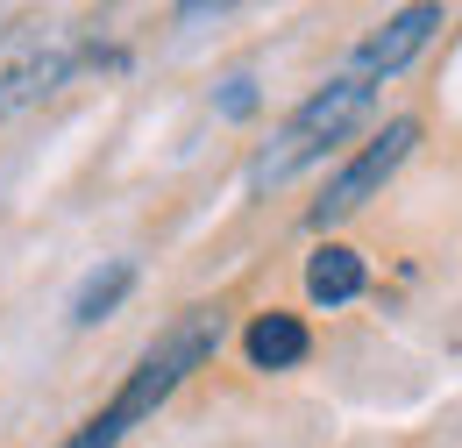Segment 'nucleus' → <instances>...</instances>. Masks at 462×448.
I'll use <instances>...</instances> for the list:
<instances>
[{
	"label": "nucleus",
	"instance_id": "f257e3e1",
	"mask_svg": "<svg viewBox=\"0 0 462 448\" xmlns=\"http://www.w3.org/2000/svg\"><path fill=\"white\" fill-rule=\"evenodd\" d=\"M377 107V86L370 79H356V71H335L313 100H299V107L285 114V128L256 150V164H249V185L256 192H271V185H291L306 164H320L335 143H342L348 128L363 121V114Z\"/></svg>",
	"mask_w": 462,
	"mask_h": 448
},
{
	"label": "nucleus",
	"instance_id": "f03ea898",
	"mask_svg": "<svg viewBox=\"0 0 462 448\" xmlns=\"http://www.w3.org/2000/svg\"><path fill=\"white\" fill-rule=\"evenodd\" d=\"M221 335H228L221 306H185L171 328H164V335L135 356V370L121 378V392L107 398L100 413H107L121 434H128V427H135V420H150V413H157V406H164V398H171L178 385L199 370V363H214V356H221Z\"/></svg>",
	"mask_w": 462,
	"mask_h": 448
},
{
	"label": "nucleus",
	"instance_id": "7ed1b4c3",
	"mask_svg": "<svg viewBox=\"0 0 462 448\" xmlns=\"http://www.w3.org/2000/svg\"><path fill=\"white\" fill-rule=\"evenodd\" d=\"M412 143H420V121H412V114L384 121V135H370V143H363V150H356V157H348L335 178H328V192L306 207V228H313V235H328L335 221L363 214V207H370V200H377V192L399 178V164L412 157Z\"/></svg>",
	"mask_w": 462,
	"mask_h": 448
},
{
	"label": "nucleus",
	"instance_id": "20e7f679",
	"mask_svg": "<svg viewBox=\"0 0 462 448\" xmlns=\"http://www.w3.org/2000/svg\"><path fill=\"white\" fill-rule=\"evenodd\" d=\"M434 29H441V7H399V14H384L356 51H348L342 71H356V79H370V86H384L392 71H405L412 57L434 43Z\"/></svg>",
	"mask_w": 462,
	"mask_h": 448
},
{
	"label": "nucleus",
	"instance_id": "39448f33",
	"mask_svg": "<svg viewBox=\"0 0 462 448\" xmlns=\"http://www.w3.org/2000/svg\"><path fill=\"white\" fill-rule=\"evenodd\" d=\"M79 43H64V36H51V43H36V51H22L7 71H0V121H22V114L36 107V100H51L64 79L79 71Z\"/></svg>",
	"mask_w": 462,
	"mask_h": 448
},
{
	"label": "nucleus",
	"instance_id": "423d86ee",
	"mask_svg": "<svg viewBox=\"0 0 462 448\" xmlns=\"http://www.w3.org/2000/svg\"><path fill=\"white\" fill-rule=\"evenodd\" d=\"M242 356H249V370H299L306 356H313V335H306V321L299 313H256L249 328H242Z\"/></svg>",
	"mask_w": 462,
	"mask_h": 448
},
{
	"label": "nucleus",
	"instance_id": "0eeeda50",
	"mask_svg": "<svg viewBox=\"0 0 462 448\" xmlns=\"http://www.w3.org/2000/svg\"><path fill=\"white\" fill-rule=\"evenodd\" d=\"M363 292H370V264H363L348 242H320V249H313V264H306V299L335 313V306L363 299Z\"/></svg>",
	"mask_w": 462,
	"mask_h": 448
},
{
	"label": "nucleus",
	"instance_id": "6e6552de",
	"mask_svg": "<svg viewBox=\"0 0 462 448\" xmlns=\"http://www.w3.org/2000/svg\"><path fill=\"white\" fill-rule=\"evenodd\" d=\"M128 292H135V264H128V257H107L100 271H86V285L71 292V328H100Z\"/></svg>",
	"mask_w": 462,
	"mask_h": 448
},
{
	"label": "nucleus",
	"instance_id": "1a4fd4ad",
	"mask_svg": "<svg viewBox=\"0 0 462 448\" xmlns=\"http://www.w3.org/2000/svg\"><path fill=\"white\" fill-rule=\"evenodd\" d=\"M64 448H121V427L107 420V413H93V420H86V427H79Z\"/></svg>",
	"mask_w": 462,
	"mask_h": 448
},
{
	"label": "nucleus",
	"instance_id": "9d476101",
	"mask_svg": "<svg viewBox=\"0 0 462 448\" xmlns=\"http://www.w3.org/2000/svg\"><path fill=\"white\" fill-rule=\"evenodd\" d=\"M249 107H256V79H249V71H235L228 93H221V114H228V121H242Z\"/></svg>",
	"mask_w": 462,
	"mask_h": 448
},
{
	"label": "nucleus",
	"instance_id": "9b49d317",
	"mask_svg": "<svg viewBox=\"0 0 462 448\" xmlns=\"http://www.w3.org/2000/svg\"><path fill=\"white\" fill-rule=\"evenodd\" d=\"M7 29H14V14H7V7H0V43H7Z\"/></svg>",
	"mask_w": 462,
	"mask_h": 448
}]
</instances>
